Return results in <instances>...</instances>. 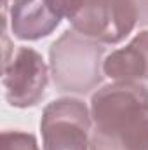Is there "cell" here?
I'll list each match as a JSON object with an SVG mask.
<instances>
[{
	"label": "cell",
	"mask_w": 148,
	"mask_h": 150,
	"mask_svg": "<svg viewBox=\"0 0 148 150\" xmlns=\"http://www.w3.org/2000/svg\"><path fill=\"white\" fill-rule=\"evenodd\" d=\"M91 150H148V87L113 82L91 98Z\"/></svg>",
	"instance_id": "obj_1"
},
{
	"label": "cell",
	"mask_w": 148,
	"mask_h": 150,
	"mask_svg": "<svg viewBox=\"0 0 148 150\" xmlns=\"http://www.w3.org/2000/svg\"><path fill=\"white\" fill-rule=\"evenodd\" d=\"M105 47L99 42L77 33L65 32L49 51V67L58 91L87 94L103 80L101 63Z\"/></svg>",
	"instance_id": "obj_2"
},
{
	"label": "cell",
	"mask_w": 148,
	"mask_h": 150,
	"mask_svg": "<svg viewBox=\"0 0 148 150\" xmlns=\"http://www.w3.org/2000/svg\"><path fill=\"white\" fill-rule=\"evenodd\" d=\"M70 23L94 42L118 44L140 23V11L134 0H82Z\"/></svg>",
	"instance_id": "obj_3"
},
{
	"label": "cell",
	"mask_w": 148,
	"mask_h": 150,
	"mask_svg": "<svg viewBox=\"0 0 148 150\" xmlns=\"http://www.w3.org/2000/svg\"><path fill=\"white\" fill-rule=\"evenodd\" d=\"M91 110L78 98L51 101L42 113L44 150H91Z\"/></svg>",
	"instance_id": "obj_4"
},
{
	"label": "cell",
	"mask_w": 148,
	"mask_h": 150,
	"mask_svg": "<svg viewBox=\"0 0 148 150\" xmlns=\"http://www.w3.org/2000/svg\"><path fill=\"white\" fill-rule=\"evenodd\" d=\"M5 100L18 108L35 107L45 94L49 70L42 54L32 47H19L4 63Z\"/></svg>",
	"instance_id": "obj_5"
},
{
	"label": "cell",
	"mask_w": 148,
	"mask_h": 150,
	"mask_svg": "<svg viewBox=\"0 0 148 150\" xmlns=\"http://www.w3.org/2000/svg\"><path fill=\"white\" fill-rule=\"evenodd\" d=\"M7 11L12 35L19 40L44 38L51 35L61 23V18L54 12L49 0H25L11 5Z\"/></svg>",
	"instance_id": "obj_6"
},
{
	"label": "cell",
	"mask_w": 148,
	"mask_h": 150,
	"mask_svg": "<svg viewBox=\"0 0 148 150\" xmlns=\"http://www.w3.org/2000/svg\"><path fill=\"white\" fill-rule=\"evenodd\" d=\"M103 74L115 82L148 79V30L140 32L125 47L113 51L103 61Z\"/></svg>",
	"instance_id": "obj_7"
},
{
	"label": "cell",
	"mask_w": 148,
	"mask_h": 150,
	"mask_svg": "<svg viewBox=\"0 0 148 150\" xmlns=\"http://www.w3.org/2000/svg\"><path fill=\"white\" fill-rule=\"evenodd\" d=\"M2 150H38L37 138L25 131H4Z\"/></svg>",
	"instance_id": "obj_8"
},
{
	"label": "cell",
	"mask_w": 148,
	"mask_h": 150,
	"mask_svg": "<svg viewBox=\"0 0 148 150\" xmlns=\"http://www.w3.org/2000/svg\"><path fill=\"white\" fill-rule=\"evenodd\" d=\"M49 4H51V7L54 9V12H56L61 19L66 18V19L70 21L75 16V12L78 11L82 0H49Z\"/></svg>",
	"instance_id": "obj_9"
},
{
	"label": "cell",
	"mask_w": 148,
	"mask_h": 150,
	"mask_svg": "<svg viewBox=\"0 0 148 150\" xmlns=\"http://www.w3.org/2000/svg\"><path fill=\"white\" fill-rule=\"evenodd\" d=\"M140 11V25H148V0H134Z\"/></svg>",
	"instance_id": "obj_10"
},
{
	"label": "cell",
	"mask_w": 148,
	"mask_h": 150,
	"mask_svg": "<svg viewBox=\"0 0 148 150\" xmlns=\"http://www.w3.org/2000/svg\"><path fill=\"white\" fill-rule=\"evenodd\" d=\"M19 2H25V0H2V4H4V11H7L11 5H14V4H19Z\"/></svg>",
	"instance_id": "obj_11"
}]
</instances>
